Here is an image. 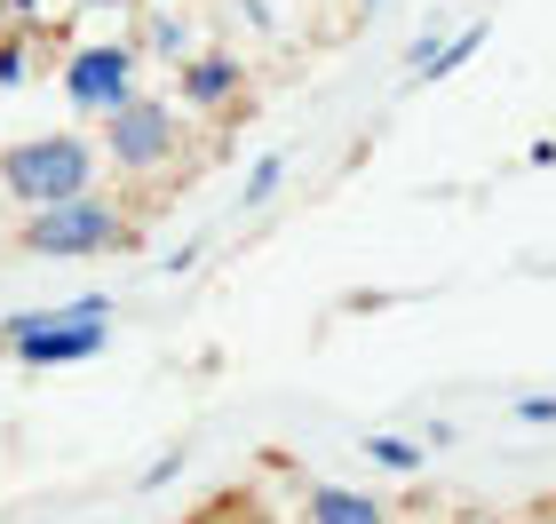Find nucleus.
I'll return each mask as SVG.
<instances>
[{
    "label": "nucleus",
    "instance_id": "obj_1",
    "mask_svg": "<svg viewBox=\"0 0 556 524\" xmlns=\"http://www.w3.org/2000/svg\"><path fill=\"white\" fill-rule=\"evenodd\" d=\"M9 246L16 255H40V263H96V255H136L143 231H136V215L119 207L112 191H80V199L24 207Z\"/></svg>",
    "mask_w": 556,
    "mask_h": 524
},
{
    "label": "nucleus",
    "instance_id": "obj_2",
    "mask_svg": "<svg viewBox=\"0 0 556 524\" xmlns=\"http://www.w3.org/2000/svg\"><path fill=\"white\" fill-rule=\"evenodd\" d=\"M104 175V152L80 128H48V136H16L0 143V199L16 207H48V199H80Z\"/></svg>",
    "mask_w": 556,
    "mask_h": 524
},
{
    "label": "nucleus",
    "instance_id": "obj_3",
    "mask_svg": "<svg viewBox=\"0 0 556 524\" xmlns=\"http://www.w3.org/2000/svg\"><path fill=\"white\" fill-rule=\"evenodd\" d=\"M96 152H104L112 175H128V183H160V175H184V104H167V95H128V104H112L96 119Z\"/></svg>",
    "mask_w": 556,
    "mask_h": 524
},
{
    "label": "nucleus",
    "instance_id": "obj_4",
    "mask_svg": "<svg viewBox=\"0 0 556 524\" xmlns=\"http://www.w3.org/2000/svg\"><path fill=\"white\" fill-rule=\"evenodd\" d=\"M112 342V303L104 294H80V303H48V310H16L0 327V358L16 366H80L104 358Z\"/></svg>",
    "mask_w": 556,
    "mask_h": 524
},
{
    "label": "nucleus",
    "instance_id": "obj_5",
    "mask_svg": "<svg viewBox=\"0 0 556 524\" xmlns=\"http://www.w3.org/2000/svg\"><path fill=\"white\" fill-rule=\"evenodd\" d=\"M136 40H80L64 56V72H56V88H64V104L80 112V119H104L112 104H128L136 95Z\"/></svg>",
    "mask_w": 556,
    "mask_h": 524
},
{
    "label": "nucleus",
    "instance_id": "obj_6",
    "mask_svg": "<svg viewBox=\"0 0 556 524\" xmlns=\"http://www.w3.org/2000/svg\"><path fill=\"white\" fill-rule=\"evenodd\" d=\"M175 104L207 119H247V64L239 48H184L175 64Z\"/></svg>",
    "mask_w": 556,
    "mask_h": 524
},
{
    "label": "nucleus",
    "instance_id": "obj_7",
    "mask_svg": "<svg viewBox=\"0 0 556 524\" xmlns=\"http://www.w3.org/2000/svg\"><path fill=\"white\" fill-rule=\"evenodd\" d=\"M302 524H390V509L366 485H311L302 493Z\"/></svg>",
    "mask_w": 556,
    "mask_h": 524
},
{
    "label": "nucleus",
    "instance_id": "obj_8",
    "mask_svg": "<svg viewBox=\"0 0 556 524\" xmlns=\"http://www.w3.org/2000/svg\"><path fill=\"white\" fill-rule=\"evenodd\" d=\"M485 40H493V24H462V33H453L445 48H414V56H406V72H414V80H453V72H462V64H469Z\"/></svg>",
    "mask_w": 556,
    "mask_h": 524
},
{
    "label": "nucleus",
    "instance_id": "obj_9",
    "mask_svg": "<svg viewBox=\"0 0 556 524\" xmlns=\"http://www.w3.org/2000/svg\"><path fill=\"white\" fill-rule=\"evenodd\" d=\"M358 453H366L374 469H390V477H421V469H429V445L390 437V430H366V437H358Z\"/></svg>",
    "mask_w": 556,
    "mask_h": 524
},
{
    "label": "nucleus",
    "instance_id": "obj_10",
    "mask_svg": "<svg viewBox=\"0 0 556 524\" xmlns=\"http://www.w3.org/2000/svg\"><path fill=\"white\" fill-rule=\"evenodd\" d=\"M287 175H294V159L287 152H263L255 167H247V183H239V215H263L278 191H287Z\"/></svg>",
    "mask_w": 556,
    "mask_h": 524
},
{
    "label": "nucleus",
    "instance_id": "obj_11",
    "mask_svg": "<svg viewBox=\"0 0 556 524\" xmlns=\"http://www.w3.org/2000/svg\"><path fill=\"white\" fill-rule=\"evenodd\" d=\"M509 413H517V421H533V430H556V397H548V389H525Z\"/></svg>",
    "mask_w": 556,
    "mask_h": 524
},
{
    "label": "nucleus",
    "instance_id": "obj_12",
    "mask_svg": "<svg viewBox=\"0 0 556 524\" xmlns=\"http://www.w3.org/2000/svg\"><path fill=\"white\" fill-rule=\"evenodd\" d=\"M175 469H184V445H175V453H160V461H151V469H143V485H167Z\"/></svg>",
    "mask_w": 556,
    "mask_h": 524
},
{
    "label": "nucleus",
    "instance_id": "obj_13",
    "mask_svg": "<svg viewBox=\"0 0 556 524\" xmlns=\"http://www.w3.org/2000/svg\"><path fill=\"white\" fill-rule=\"evenodd\" d=\"M16 80H24V48L9 40V48H0V88H16Z\"/></svg>",
    "mask_w": 556,
    "mask_h": 524
},
{
    "label": "nucleus",
    "instance_id": "obj_14",
    "mask_svg": "<svg viewBox=\"0 0 556 524\" xmlns=\"http://www.w3.org/2000/svg\"><path fill=\"white\" fill-rule=\"evenodd\" d=\"M80 9H136V0H80Z\"/></svg>",
    "mask_w": 556,
    "mask_h": 524
},
{
    "label": "nucleus",
    "instance_id": "obj_15",
    "mask_svg": "<svg viewBox=\"0 0 556 524\" xmlns=\"http://www.w3.org/2000/svg\"><path fill=\"white\" fill-rule=\"evenodd\" d=\"M350 9H382V0H350Z\"/></svg>",
    "mask_w": 556,
    "mask_h": 524
},
{
    "label": "nucleus",
    "instance_id": "obj_16",
    "mask_svg": "<svg viewBox=\"0 0 556 524\" xmlns=\"http://www.w3.org/2000/svg\"><path fill=\"white\" fill-rule=\"evenodd\" d=\"M501 524H517V516H501Z\"/></svg>",
    "mask_w": 556,
    "mask_h": 524
}]
</instances>
